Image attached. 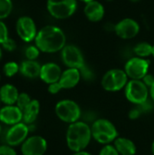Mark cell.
Listing matches in <instances>:
<instances>
[{"label": "cell", "mask_w": 154, "mask_h": 155, "mask_svg": "<svg viewBox=\"0 0 154 155\" xmlns=\"http://www.w3.org/2000/svg\"><path fill=\"white\" fill-rule=\"evenodd\" d=\"M2 55H3V51H2V47L0 46V61L2 59Z\"/></svg>", "instance_id": "cell-38"}, {"label": "cell", "mask_w": 154, "mask_h": 155, "mask_svg": "<svg viewBox=\"0 0 154 155\" xmlns=\"http://www.w3.org/2000/svg\"><path fill=\"white\" fill-rule=\"evenodd\" d=\"M149 89H150V96H151L152 100L153 101L154 103V84L153 85H152Z\"/></svg>", "instance_id": "cell-36"}, {"label": "cell", "mask_w": 154, "mask_h": 155, "mask_svg": "<svg viewBox=\"0 0 154 155\" xmlns=\"http://www.w3.org/2000/svg\"><path fill=\"white\" fill-rule=\"evenodd\" d=\"M62 61L68 68L81 69L84 64V58L81 50L75 45H65L61 52Z\"/></svg>", "instance_id": "cell-12"}, {"label": "cell", "mask_w": 154, "mask_h": 155, "mask_svg": "<svg viewBox=\"0 0 154 155\" xmlns=\"http://www.w3.org/2000/svg\"><path fill=\"white\" fill-rule=\"evenodd\" d=\"M81 1L85 2V3H88V2H91V1H93V0H81Z\"/></svg>", "instance_id": "cell-40"}, {"label": "cell", "mask_w": 154, "mask_h": 155, "mask_svg": "<svg viewBox=\"0 0 154 155\" xmlns=\"http://www.w3.org/2000/svg\"><path fill=\"white\" fill-rule=\"evenodd\" d=\"M128 75L124 70L111 69L107 71L102 78L101 84L107 92H118L125 88L128 81Z\"/></svg>", "instance_id": "cell-5"}, {"label": "cell", "mask_w": 154, "mask_h": 155, "mask_svg": "<svg viewBox=\"0 0 154 155\" xmlns=\"http://www.w3.org/2000/svg\"><path fill=\"white\" fill-rule=\"evenodd\" d=\"M34 42L41 52L52 54L62 51L65 46L66 37L61 28L46 25L38 31Z\"/></svg>", "instance_id": "cell-1"}, {"label": "cell", "mask_w": 154, "mask_h": 155, "mask_svg": "<svg viewBox=\"0 0 154 155\" xmlns=\"http://www.w3.org/2000/svg\"><path fill=\"white\" fill-rule=\"evenodd\" d=\"M124 94L129 102L138 105L148 100L150 89L142 80H130L124 88Z\"/></svg>", "instance_id": "cell-6"}, {"label": "cell", "mask_w": 154, "mask_h": 155, "mask_svg": "<svg viewBox=\"0 0 154 155\" xmlns=\"http://www.w3.org/2000/svg\"><path fill=\"white\" fill-rule=\"evenodd\" d=\"M0 155H17L14 147L7 144L0 145Z\"/></svg>", "instance_id": "cell-32"}, {"label": "cell", "mask_w": 154, "mask_h": 155, "mask_svg": "<svg viewBox=\"0 0 154 155\" xmlns=\"http://www.w3.org/2000/svg\"><path fill=\"white\" fill-rule=\"evenodd\" d=\"M152 48H153V45H150L149 43L142 42L135 45V47L133 48V52L138 57L144 58V57L152 55Z\"/></svg>", "instance_id": "cell-22"}, {"label": "cell", "mask_w": 154, "mask_h": 155, "mask_svg": "<svg viewBox=\"0 0 154 155\" xmlns=\"http://www.w3.org/2000/svg\"><path fill=\"white\" fill-rule=\"evenodd\" d=\"M54 112L59 120L69 124L80 121L82 116V111L79 104L70 99L59 101L55 104Z\"/></svg>", "instance_id": "cell-4"}, {"label": "cell", "mask_w": 154, "mask_h": 155, "mask_svg": "<svg viewBox=\"0 0 154 155\" xmlns=\"http://www.w3.org/2000/svg\"><path fill=\"white\" fill-rule=\"evenodd\" d=\"M23 112V123L27 125L34 124L40 113V103L38 100L33 99L30 104L22 111Z\"/></svg>", "instance_id": "cell-21"}, {"label": "cell", "mask_w": 154, "mask_h": 155, "mask_svg": "<svg viewBox=\"0 0 154 155\" xmlns=\"http://www.w3.org/2000/svg\"><path fill=\"white\" fill-rule=\"evenodd\" d=\"M153 101H152V100L150 101V100L148 99L146 102H144V103H143V104H138L137 107L141 110L142 114H144V113H149V112H151V111L153 109Z\"/></svg>", "instance_id": "cell-31"}, {"label": "cell", "mask_w": 154, "mask_h": 155, "mask_svg": "<svg viewBox=\"0 0 154 155\" xmlns=\"http://www.w3.org/2000/svg\"><path fill=\"white\" fill-rule=\"evenodd\" d=\"M130 1H132V2H134V3H136V2H139V1H141V0H130Z\"/></svg>", "instance_id": "cell-41"}, {"label": "cell", "mask_w": 154, "mask_h": 155, "mask_svg": "<svg viewBox=\"0 0 154 155\" xmlns=\"http://www.w3.org/2000/svg\"><path fill=\"white\" fill-rule=\"evenodd\" d=\"M150 62L144 58L133 57L129 59L124 66V71L131 80H143L148 74Z\"/></svg>", "instance_id": "cell-9"}, {"label": "cell", "mask_w": 154, "mask_h": 155, "mask_svg": "<svg viewBox=\"0 0 154 155\" xmlns=\"http://www.w3.org/2000/svg\"><path fill=\"white\" fill-rule=\"evenodd\" d=\"M13 11L12 0H0V20L7 18Z\"/></svg>", "instance_id": "cell-24"}, {"label": "cell", "mask_w": 154, "mask_h": 155, "mask_svg": "<svg viewBox=\"0 0 154 155\" xmlns=\"http://www.w3.org/2000/svg\"><path fill=\"white\" fill-rule=\"evenodd\" d=\"M62 89H63V88H62L60 83H59V82H56V83H53V84H48V89H47V90H48L49 94H58Z\"/></svg>", "instance_id": "cell-33"}, {"label": "cell", "mask_w": 154, "mask_h": 155, "mask_svg": "<svg viewBox=\"0 0 154 155\" xmlns=\"http://www.w3.org/2000/svg\"><path fill=\"white\" fill-rule=\"evenodd\" d=\"M1 46L7 52H14L16 49V43L14 39L8 37V39L5 43H3Z\"/></svg>", "instance_id": "cell-30"}, {"label": "cell", "mask_w": 154, "mask_h": 155, "mask_svg": "<svg viewBox=\"0 0 154 155\" xmlns=\"http://www.w3.org/2000/svg\"><path fill=\"white\" fill-rule=\"evenodd\" d=\"M114 31L116 35L123 39H132L138 35L140 25L135 20L132 18H125L115 25Z\"/></svg>", "instance_id": "cell-13"}, {"label": "cell", "mask_w": 154, "mask_h": 155, "mask_svg": "<svg viewBox=\"0 0 154 155\" xmlns=\"http://www.w3.org/2000/svg\"><path fill=\"white\" fill-rule=\"evenodd\" d=\"M40 64L35 60H25L20 64V70L19 73L29 79H34L39 77L41 72Z\"/></svg>", "instance_id": "cell-19"}, {"label": "cell", "mask_w": 154, "mask_h": 155, "mask_svg": "<svg viewBox=\"0 0 154 155\" xmlns=\"http://www.w3.org/2000/svg\"><path fill=\"white\" fill-rule=\"evenodd\" d=\"M47 11L56 19H66L76 10V0H47Z\"/></svg>", "instance_id": "cell-7"}, {"label": "cell", "mask_w": 154, "mask_h": 155, "mask_svg": "<svg viewBox=\"0 0 154 155\" xmlns=\"http://www.w3.org/2000/svg\"><path fill=\"white\" fill-rule=\"evenodd\" d=\"M62 73L63 72L61 70V67L57 64L46 63L42 65L39 77L44 83L50 84L53 83L59 82Z\"/></svg>", "instance_id": "cell-15"}, {"label": "cell", "mask_w": 154, "mask_h": 155, "mask_svg": "<svg viewBox=\"0 0 154 155\" xmlns=\"http://www.w3.org/2000/svg\"><path fill=\"white\" fill-rule=\"evenodd\" d=\"M40 50L36 45H29L25 51V54L27 60H36L40 54Z\"/></svg>", "instance_id": "cell-26"}, {"label": "cell", "mask_w": 154, "mask_h": 155, "mask_svg": "<svg viewBox=\"0 0 154 155\" xmlns=\"http://www.w3.org/2000/svg\"><path fill=\"white\" fill-rule=\"evenodd\" d=\"M92 138L91 126L84 121L71 124L66 130V144L74 153L84 151Z\"/></svg>", "instance_id": "cell-2"}, {"label": "cell", "mask_w": 154, "mask_h": 155, "mask_svg": "<svg viewBox=\"0 0 154 155\" xmlns=\"http://www.w3.org/2000/svg\"><path fill=\"white\" fill-rule=\"evenodd\" d=\"M152 55H153V57H154V45H153V48H152Z\"/></svg>", "instance_id": "cell-43"}, {"label": "cell", "mask_w": 154, "mask_h": 155, "mask_svg": "<svg viewBox=\"0 0 154 155\" xmlns=\"http://www.w3.org/2000/svg\"><path fill=\"white\" fill-rule=\"evenodd\" d=\"M85 16L92 22H98L104 15V8L103 5L95 0L86 3L84 9Z\"/></svg>", "instance_id": "cell-17"}, {"label": "cell", "mask_w": 154, "mask_h": 155, "mask_svg": "<svg viewBox=\"0 0 154 155\" xmlns=\"http://www.w3.org/2000/svg\"><path fill=\"white\" fill-rule=\"evenodd\" d=\"M152 155H154V141L152 143Z\"/></svg>", "instance_id": "cell-39"}, {"label": "cell", "mask_w": 154, "mask_h": 155, "mask_svg": "<svg viewBox=\"0 0 154 155\" xmlns=\"http://www.w3.org/2000/svg\"><path fill=\"white\" fill-rule=\"evenodd\" d=\"M0 81H1V74H0Z\"/></svg>", "instance_id": "cell-45"}, {"label": "cell", "mask_w": 154, "mask_h": 155, "mask_svg": "<svg viewBox=\"0 0 154 155\" xmlns=\"http://www.w3.org/2000/svg\"><path fill=\"white\" fill-rule=\"evenodd\" d=\"M106 1H112V0H106Z\"/></svg>", "instance_id": "cell-46"}, {"label": "cell", "mask_w": 154, "mask_h": 155, "mask_svg": "<svg viewBox=\"0 0 154 155\" xmlns=\"http://www.w3.org/2000/svg\"><path fill=\"white\" fill-rule=\"evenodd\" d=\"M29 133H30L29 126L23 122L12 125L5 132V144L10 145L12 147L22 145V143L28 138Z\"/></svg>", "instance_id": "cell-8"}, {"label": "cell", "mask_w": 154, "mask_h": 155, "mask_svg": "<svg viewBox=\"0 0 154 155\" xmlns=\"http://www.w3.org/2000/svg\"><path fill=\"white\" fill-rule=\"evenodd\" d=\"M142 114H142L141 110L136 106V107H134V108H133V109L130 110V112L128 114V116H129V118L131 120H137Z\"/></svg>", "instance_id": "cell-34"}, {"label": "cell", "mask_w": 154, "mask_h": 155, "mask_svg": "<svg viewBox=\"0 0 154 155\" xmlns=\"http://www.w3.org/2000/svg\"><path fill=\"white\" fill-rule=\"evenodd\" d=\"M1 133H2V125L0 124V134H1Z\"/></svg>", "instance_id": "cell-42"}, {"label": "cell", "mask_w": 154, "mask_h": 155, "mask_svg": "<svg viewBox=\"0 0 154 155\" xmlns=\"http://www.w3.org/2000/svg\"><path fill=\"white\" fill-rule=\"evenodd\" d=\"M79 71L81 73V76L86 81H92L93 79V77H94V74H93V71L86 64H84L81 69H79Z\"/></svg>", "instance_id": "cell-27"}, {"label": "cell", "mask_w": 154, "mask_h": 155, "mask_svg": "<svg viewBox=\"0 0 154 155\" xmlns=\"http://www.w3.org/2000/svg\"><path fill=\"white\" fill-rule=\"evenodd\" d=\"M18 95V89L11 84H5L0 88V101L5 105L15 104Z\"/></svg>", "instance_id": "cell-18"}, {"label": "cell", "mask_w": 154, "mask_h": 155, "mask_svg": "<svg viewBox=\"0 0 154 155\" xmlns=\"http://www.w3.org/2000/svg\"><path fill=\"white\" fill-rule=\"evenodd\" d=\"M33 99H31V97H30V95L28 94H26V93H20L19 95H18V98H17L15 105L17 107H19L23 111L30 104V102Z\"/></svg>", "instance_id": "cell-25"}, {"label": "cell", "mask_w": 154, "mask_h": 155, "mask_svg": "<svg viewBox=\"0 0 154 155\" xmlns=\"http://www.w3.org/2000/svg\"><path fill=\"white\" fill-rule=\"evenodd\" d=\"M113 145L120 155H135L137 153L135 143L129 138L117 137L113 142Z\"/></svg>", "instance_id": "cell-20"}, {"label": "cell", "mask_w": 154, "mask_h": 155, "mask_svg": "<svg viewBox=\"0 0 154 155\" xmlns=\"http://www.w3.org/2000/svg\"><path fill=\"white\" fill-rule=\"evenodd\" d=\"M15 31L21 40L26 43L34 40L38 33L34 19L27 15L20 16L17 19L15 23Z\"/></svg>", "instance_id": "cell-10"}, {"label": "cell", "mask_w": 154, "mask_h": 155, "mask_svg": "<svg viewBox=\"0 0 154 155\" xmlns=\"http://www.w3.org/2000/svg\"><path fill=\"white\" fill-rule=\"evenodd\" d=\"M72 155H92L90 153L86 152V151H81V152H76V153H74V154Z\"/></svg>", "instance_id": "cell-37"}, {"label": "cell", "mask_w": 154, "mask_h": 155, "mask_svg": "<svg viewBox=\"0 0 154 155\" xmlns=\"http://www.w3.org/2000/svg\"><path fill=\"white\" fill-rule=\"evenodd\" d=\"M93 138L101 144H110L118 137L114 124L107 119H96L91 125Z\"/></svg>", "instance_id": "cell-3"}, {"label": "cell", "mask_w": 154, "mask_h": 155, "mask_svg": "<svg viewBox=\"0 0 154 155\" xmlns=\"http://www.w3.org/2000/svg\"><path fill=\"white\" fill-rule=\"evenodd\" d=\"M47 142L40 135H32L22 143V155H44L47 151Z\"/></svg>", "instance_id": "cell-11"}, {"label": "cell", "mask_w": 154, "mask_h": 155, "mask_svg": "<svg viewBox=\"0 0 154 155\" xmlns=\"http://www.w3.org/2000/svg\"><path fill=\"white\" fill-rule=\"evenodd\" d=\"M149 88L152 86V85H153L154 84V76L152 74H147L143 78V80H142Z\"/></svg>", "instance_id": "cell-35"}, {"label": "cell", "mask_w": 154, "mask_h": 155, "mask_svg": "<svg viewBox=\"0 0 154 155\" xmlns=\"http://www.w3.org/2000/svg\"><path fill=\"white\" fill-rule=\"evenodd\" d=\"M1 104H2V103H1V101H0V109H1Z\"/></svg>", "instance_id": "cell-44"}, {"label": "cell", "mask_w": 154, "mask_h": 155, "mask_svg": "<svg viewBox=\"0 0 154 155\" xmlns=\"http://www.w3.org/2000/svg\"><path fill=\"white\" fill-rule=\"evenodd\" d=\"M20 70V64H18L16 62L14 61H9L4 64L3 67V72L6 77H13L16 74L19 73Z\"/></svg>", "instance_id": "cell-23"}, {"label": "cell", "mask_w": 154, "mask_h": 155, "mask_svg": "<svg viewBox=\"0 0 154 155\" xmlns=\"http://www.w3.org/2000/svg\"><path fill=\"white\" fill-rule=\"evenodd\" d=\"M0 122L5 125H15L23 122V112L15 104L5 105L0 109Z\"/></svg>", "instance_id": "cell-14"}, {"label": "cell", "mask_w": 154, "mask_h": 155, "mask_svg": "<svg viewBox=\"0 0 154 155\" xmlns=\"http://www.w3.org/2000/svg\"><path fill=\"white\" fill-rule=\"evenodd\" d=\"M81 77L79 69L68 68L62 73L59 83L63 89H72L79 84Z\"/></svg>", "instance_id": "cell-16"}, {"label": "cell", "mask_w": 154, "mask_h": 155, "mask_svg": "<svg viewBox=\"0 0 154 155\" xmlns=\"http://www.w3.org/2000/svg\"><path fill=\"white\" fill-rule=\"evenodd\" d=\"M8 29L5 22L0 20V45L8 39Z\"/></svg>", "instance_id": "cell-29"}, {"label": "cell", "mask_w": 154, "mask_h": 155, "mask_svg": "<svg viewBox=\"0 0 154 155\" xmlns=\"http://www.w3.org/2000/svg\"><path fill=\"white\" fill-rule=\"evenodd\" d=\"M99 155H120L119 153L117 152L116 148L114 147V145L112 144H106L104 145L101 150Z\"/></svg>", "instance_id": "cell-28"}]
</instances>
